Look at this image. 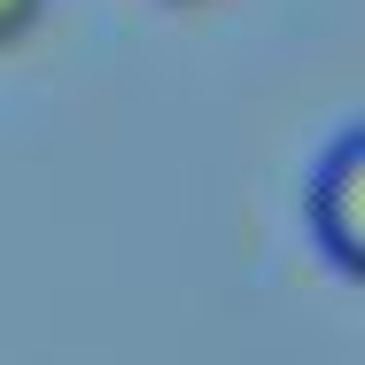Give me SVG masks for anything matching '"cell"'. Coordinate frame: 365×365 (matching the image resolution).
I'll return each instance as SVG.
<instances>
[{"instance_id": "obj_1", "label": "cell", "mask_w": 365, "mask_h": 365, "mask_svg": "<svg viewBox=\"0 0 365 365\" xmlns=\"http://www.w3.org/2000/svg\"><path fill=\"white\" fill-rule=\"evenodd\" d=\"M303 218H311V233H319L327 264H334L342 280H358L365 272V133L358 125L319 155L311 195H303Z\"/></svg>"}, {"instance_id": "obj_2", "label": "cell", "mask_w": 365, "mask_h": 365, "mask_svg": "<svg viewBox=\"0 0 365 365\" xmlns=\"http://www.w3.org/2000/svg\"><path fill=\"white\" fill-rule=\"evenodd\" d=\"M39 16H47V0H0V47H16Z\"/></svg>"}, {"instance_id": "obj_3", "label": "cell", "mask_w": 365, "mask_h": 365, "mask_svg": "<svg viewBox=\"0 0 365 365\" xmlns=\"http://www.w3.org/2000/svg\"><path fill=\"white\" fill-rule=\"evenodd\" d=\"M179 8H195V0H179Z\"/></svg>"}]
</instances>
